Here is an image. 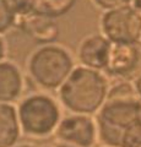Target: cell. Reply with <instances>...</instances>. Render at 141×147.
Returning <instances> with one entry per match:
<instances>
[{
  "label": "cell",
  "instance_id": "obj_1",
  "mask_svg": "<svg viewBox=\"0 0 141 147\" xmlns=\"http://www.w3.org/2000/svg\"><path fill=\"white\" fill-rule=\"evenodd\" d=\"M111 81L103 71L77 64L59 90L57 97L67 113L96 115L106 103Z\"/></svg>",
  "mask_w": 141,
  "mask_h": 147
},
{
  "label": "cell",
  "instance_id": "obj_2",
  "mask_svg": "<svg viewBox=\"0 0 141 147\" xmlns=\"http://www.w3.org/2000/svg\"><path fill=\"white\" fill-rule=\"evenodd\" d=\"M77 65L76 57L60 43L37 45L26 59V74L43 91H58Z\"/></svg>",
  "mask_w": 141,
  "mask_h": 147
},
{
  "label": "cell",
  "instance_id": "obj_3",
  "mask_svg": "<svg viewBox=\"0 0 141 147\" xmlns=\"http://www.w3.org/2000/svg\"><path fill=\"white\" fill-rule=\"evenodd\" d=\"M63 108L57 96L48 91L27 93L16 104L21 132L32 140H45L54 136L60 123Z\"/></svg>",
  "mask_w": 141,
  "mask_h": 147
},
{
  "label": "cell",
  "instance_id": "obj_4",
  "mask_svg": "<svg viewBox=\"0 0 141 147\" xmlns=\"http://www.w3.org/2000/svg\"><path fill=\"white\" fill-rule=\"evenodd\" d=\"M99 32L112 43L140 44L141 12L133 4L102 11Z\"/></svg>",
  "mask_w": 141,
  "mask_h": 147
},
{
  "label": "cell",
  "instance_id": "obj_5",
  "mask_svg": "<svg viewBox=\"0 0 141 147\" xmlns=\"http://www.w3.org/2000/svg\"><path fill=\"white\" fill-rule=\"evenodd\" d=\"M54 137L74 147H96L99 144L96 117L67 113L61 118Z\"/></svg>",
  "mask_w": 141,
  "mask_h": 147
},
{
  "label": "cell",
  "instance_id": "obj_6",
  "mask_svg": "<svg viewBox=\"0 0 141 147\" xmlns=\"http://www.w3.org/2000/svg\"><path fill=\"white\" fill-rule=\"evenodd\" d=\"M141 71L140 44L112 43L104 74L109 79L133 81Z\"/></svg>",
  "mask_w": 141,
  "mask_h": 147
},
{
  "label": "cell",
  "instance_id": "obj_7",
  "mask_svg": "<svg viewBox=\"0 0 141 147\" xmlns=\"http://www.w3.org/2000/svg\"><path fill=\"white\" fill-rule=\"evenodd\" d=\"M112 42L99 33H90L80 40L76 49V61L80 65L94 70H106Z\"/></svg>",
  "mask_w": 141,
  "mask_h": 147
},
{
  "label": "cell",
  "instance_id": "obj_8",
  "mask_svg": "<svg viewBox=\"0 0 141 147\" xmlns=\"http://www.w3.org/2000/svg\"><path fill=\"white\" fill-rule=\"evenodd\" d=\"M16 27L38 45L55 43L60 34L57 18L36 11L19 18Z\"/></svg>",
  "mask_w": 141,
  "mask_h": 147
},
{
  "label": "cell",
  "instance_id": "obj_9",
  "mask_svg": "<svg viewBox=\"0 0 141 147\" xmlns=\"http://www.w3.org/2000/svg\"><path fill=\"white\" fill-rule=\"evenodd\" d=\"M26 75L15 61H0V103L15 104L25 96Z\"/></svg>",
  "mask_w": 141,
  "mask_h": 147
},
{
  "label": "cell",
  "instance_id": "obj_10",
  "mask_svg": "<svg viewBox=\"0 0 141 147\" xmlns=\"http://www.w3.org/2000/svg\"><path fill=\"white\" fill-rule=\"evenodd\" d=\"M22 136L16 104L0 103V147H11Z\"/></svg>",
  "mask_w": 141,
  "mask_h": 147
},
{
  "label": "cell",
  "instance_id": "obj_11",
  "mask_svg": "<svg viewBox=\"0 0 141 147\" xmlns=\"http://www.w3.org/2000/svg\"><path fill=\"white\" fill-rule=\"evenodd\" d=\"M77 0H36V12L59 18L75 7Z\"/></svg>",
  "mask_w": 141,
  "mask_h": 147
},
{
  "label": "cell",
  "instance_id": "obj_12",
  "mask_svg": "<svg viewBox=\"0 0 141 147\" xmlns=\"http://www.w3.org/2000/svg\"><path fill=\"white\" fill-rule=\"evenodd\" d=\"M17 17L9 5L7 0H0V34L5 36L16 27Z\"/></svg>",
  "mask_w": 141,
  "mask_h": 147
},
{
  "label": "cell",
  "instance_id": "obj_13",
  "mask_svg": "<svg viewBox=\"0 0 141 147\" xmlns=\"http://www.w3.org/2000/svg\"><path fill=\"white\" fill-rule=\"evenodd\" d=\"M17 20L36 11V0H7Z\"/></svg>",
  "mask_w": 141,
  "mask_h": 147
},
{
  "label": "cell",
  "instance_id": "obj_14",
  "mask_svg": "<svg viewBox=\"0 0 141 147\" xmlns=\"http://www.w3.org/2000/svg\"><path fill=\"white\" fill-rule=\"evenodd\" d=\"M93 6H96L101 11H107L111 9L131 5L134 0H90Z\"/></svg>",
  "mask_w": 141,
  "mask_h": 147
},
{
  "label": "cell",
  "instance_id": "obj_15",
  "mask_svg": "<svg viewBox=\"0 0 141 147\" xmlns=\"http://www.w3.org/2000/svg\"><path fill=\"white\" fill-rule=\"evenodd\" d=\"M7 55V43L5 40V37L0 34V61L5 60Z\"/></svg>",
  "mask_w": 141,
  "mask_h": 147
},
{
  "label": "cell",
  "instance_id": "obj_16",
  "mask_svg": "<svg viewBox=\"0 0 141 147\" xmlns=\"http://www.w3.org/2000/svg\"><path fill=\"white\" fill-rule=\"evenodd\" d=\"M39 147H74V146H71V145H67V144H65V142H63V141L55 140V141L44 142V144L39 145Z\"/></svg>",
  "mask_w": 141,
  "mask_h": 147
},
{
  "label": "cell",
  "instance_id": "obj_17",
  "mask_svg": "<svg viewBox=\"0 0 141 147\" xmlns=\"http://www.w3.org/2000/svg\"><path fill=\"white\" fill-rule=\"evenodd\" d=\"M133 84H134V87H135L136 94H138L139 99L141 100V71H140L139 75L133 80Z\"/></svg>",
  "mask_w": 141,
  "mask_h": 147
},
{
  "label": "cell",
  "instance_id": "obj_18",
  "mask_svg": "<svg viewBox=\"0 0 141 147\" xmlns=\"http://www.w3.org/2000/svg\"><path fill=\"white\" fill-rule=\"evenodd\" d=\"M11 147H39V145L34 144L32 141H19Z\"/></svg>",
  "mask_w": 141,
  "mask_h": 147
},
{
  "label": "cell",
  "instance_id": "obj_19",
  "mask_svg": "<svg viewBox=\"0 0 141 147\" xmlns=\"http://www.w3.org/2000/svg\"><path fill=\"white\" fill-rule=\"evenodd\" d=\"M133 5L141 12V0H134V1H133Z\"/></svg>",
  "mask_w": 141,
  "mask_h": 147
},
{
  "label": "cell",
  "instance_id": "obj_20",
  "mask_svg": "<svg viewBox=\"0 0 141 147\" xmlns=\"http://www.w3.org/2000/svg\"><path fill=\"white\" fill-rule=\"evenodd\" d=\"M99 147H109V146H103V145H101V146H99Z\"/></svg>",
  "mask_w": 141,
  "mask_h": 147
},
{
  "label": "cell",
  "instance_id": "obj_21",
  "mask_svg": "<svg viewBox=\"0 0 141 147\" xmlns=\"http://www.w3.org/2000/svg\"><path fill=\"white\" fill-rule=\"evenodd\" d=\"M140 47H141V42H140Z\"/></svg>",
  "mask_w": 141,
  "mask_h": 147
}]
</instances>
